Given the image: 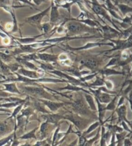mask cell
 Here are the masks:
<instances>
[{
  "label": "cell",
  "instance_id": "2e32d148",
  "mask_svg": "<svg viewBox=\"0 0 132 146\" xmlns=\"http://www.w3.org/2000/svg\"><path fill=\"white\" fill-rule=\"evenodd\" d=\"M32 99L34 100V106L35 109H36L39 112H41V113L45 114L49 113V112L46 110L45 104L43 102H41L40 100H34V98Z\"/></svg>",
  "mask_w": 132,
  "mask_h": 146
},
{
  "label": "cell",
  "instance_id": "7402d4cb",
  "mask_svg": "<svg viewBox=\"0 0 132 146\" xmlns=\"http://www.w3.org/2000/svg\"><path fill=\"white\" fill-rule=\"evenodd\" d=\"M38 127L34 128V129L30 131V132H28V133H26V134H25V135H24L22 136V137H21L20 139L27 140V139H31V138L37 139V138H36V135H35V133H36V131L38 130Z\"/></svg>",
  "mask_w": 132,
  "mask_h": 146
},
{
  "label": "cell",
  "instance_id": "4316f807",
  "mask_svg": "<svg viewBox=\"0 0 132 146\" xmlns=\"http://www.w3.org/2000/svg\"><path fill=\"white\" fill-rule=\"evenodd\" d=\"M25 102H23V103L19 104L18 106L17 107V108L15 109H14L13 113L12 114V115H11V117H9L8 119H11V118H13V117L15 118L16 116L17 115V114H18V113L19 112V111H20L21 109V108H23V106L24 104H25Z\"/></svg>",
  "mask_w": 132,
  "mask_h": 146
},
{
  "label": "cell",
  "instance_id": "d6986e66",
  "mask_svg": "<svg viewBox=\"0 0 132 146\" xmlns=\"http://www.w3.org/2000/svg\"><path fill=\"white\" fill-rule=\"evenodd\" d=\"M43 36V35H38L36 36H34V37L30 38H16L17 40H18L19 42L23 43V44H32L34 42H35L36 40L40 36Z\"/></svg>",
  "mask_w": 132,
  "mask_h": 146
},
{
  "label": "cell",
  "instance_id": "6da1fadb",
  "mask_svg": "<svg viewBox=\"0 0 132 146\" xmlns=\"http://www.w3.org/2000/svg\"><path fill=\"white\" fill-rule=\"evenodd\" d=\"M67 29L70 36L84 33H95L97 32V29L93 27H90L85 24H82L81 22L77 20H71L67 23Z\"/></svg>",
  "mask_w": 132,
  "mask_h": 146
},
{
  "label": "cell",
  "instance_id": "4dcf8cb0",
  "mask_svg": "<svg viewBox=\"0 0 132 146\" xmlns=\"http://www.w3.org/2000/svg\"><path fill=\"white\" fill-rule=\"evenodd\" d=\"M104 84V81L103 79L100 78H97L96 81L94 82L92 84H91V86H102Z\"/></svg>",
  "mask_w": 132,
  "mask_h": 146
},
{
  "label": "cell",
  "instance_id": "1f68e13d",
  "mask_svg": "<svg viewBox=\"0 0 132 146\" xmlns=\"http://www.w3.org/2000/svg\"><path fill=\"white\" fill-rule=\"evenodd\" d=\"M116 100V97H115V98L113 100H111L110 102V103H108L109 104L108 105L106 108H105V109H106V110H114L115 108H116V104H115Z\"/></svg>",
  "mask_w": 132,
  "mask_h": 146
},
{
  "label": "cell",
  "instance_id": "836d02e7",
  "mask_svg": "<svg viewBox=\"0 0 132 146\" xmlns=\"http://www.w3.org/2000/svg\"><path fill=\"white\" fill-rule=\"evenodd\" d=\"M99 131H100V129L98 131V133H97V135L95 136V137L94 138H92V140H88V142H86H86H85V144H86V145H92V143H94L95 140H97V138H98L99 137Z\"/></svg>",
  "mask_w": 132,
  "mask_h": 146
},
{
  "label": "cell",
  "instance_id": "ba28073f",
  "mask_svg": "<svg viewBox=\"0 0 132 146\" xmlns=\"http://www.w3.org/2000/svg\"><path fill=\"white\" fill-rule=\"evenodd\" d=\"M60 19L61 16L58 11L57 6H56L52 1L50 9V23L52 24H55L57 23L60 20Z\"/></svg>",
  "mask_w": 132,
  "mask_h": 146
},
{
  "label": "cell",
  "instance_id": "277c9868",
  "mask_svg": "<svg viewBox=\"0 0 132 146\" xmlns=\"http://www.w3.org/2000/svg\"><path fill=\"white\" fill-rule=\"evenodd\" d=\"M80 64L92 70H97L102 64V58L94 56H86L79 60Z\"/></svg>",
  "mask_w": 132,
  "mask_h": 146
},
{
  "label": "cell",
  "instance_id": "4fadbf2b",
  "mask_svg": "<svg viewBox=\"0 0 132 146\" xmlns=\"http://www.w3.org/2000/svg\"><path fill=\"white\" fill-rule=\"evenodd\" d=\"M42 117L45 119V120H46V121H48V122L57 124L59 120H60L61 119L63 118V116L59 114L47 113L45 114V115H43Z\"/></svg>",
  "mask_w": 132,
  "mask_h": 146
},
{
  "label": "cell",
  "instance_id": "5b68a950",
  "mask_svg": "<svg viewBox=\"0 0 132 146\" xmlns=\"http://www.w3.org/2000/svg\"><path fill=\"white\" fill-rule=\"evenodd\" d=\"M63 118L67 119L68 120L72 121L74 125L79 129L80 131H82L87 127L88 123L91 122V120L81 118L77 114H69L65 116H63Z\"/></svg>",
  "mask_w": 132,
  "mask_h": 146
},
{
  "label": "cell",
  "instance_id": "8d00e7d4",
  "mask_svg": "<svg viewBox=\"0 0 132 146\" xmlns=\"http://www.w3.org/2000/svg\"><path fill=\"white\" fill-rule=\"evenodd\" d=\"M12 94L7 93V92H3V90H0V97H8L11 96Z\"/></svg>",
  "mask_w": 132,
  "mask_h": 146
},
{
  "label": "cell",
  "instance_id": "30bf717a",
  "mask_svg": "<svg viewBox=\"0 0 132 146\" xmlns=\"http://www.w3.org/2000/svg\"><path fill=\"white\" fill-rule=\"evenodd\" d=\"M18 71L19 74L31 79H38L41 78V76H42V75L40 74V73H38V72L32 71V70H28L24 69L23 68L19 69L18 70Z\"/></svg>",
  "mask_w": 132,
  "mask_h": 146
},
{
  "label": "cell",
  "instance_id": "44dd1931",
  "mask_svg": "<svg viewBox=\"0 0 132 146\" xmlns=\"http://www.w3.org/2000/svg\"><path fill=\"white\" fill-rule=\"evenodd\" d=\"M117 6H118V8L121 11L123 16H126L127 14L129 13H132V7H130L127 5L124 4H118Z\"/></svg>",
  "mask_w": 132,
  "mask_h": 146
},
{
  "label": "cell",
  "instance_id": "7bdbcfd3",
  "mask_svg": "<svg viewBox=\"0 0 132 146\" xmlns=\"http://www.w3.org/2000/svg\"><path fill=\"white\" fill-rule=\"evenodd\" d=\"M119 0H115V5L117 6V5L119 4Z\"/></svg>",
  "mask_w": 132,
  "mask_h": 146
},
{
  "label": "cell",
  "instance_id": "7a4b0ae2",
  "mask_svg": "<svg viewBox=\"0 0 132 146\" xmlns=\"http://www.w3.org/2000/svg\"><path fill=\"white\" fill-rule=\"evenodd\" d=\"M72 109L75 113V114L81 116H90L92 118H96V116L92 113L90 110L89 106L86 105V102L84 101V98L82 96H79L77 98L72 104Z\"/></svg>",
  "mask_w": 132,
  "mask_h": 146
},
{
  "label": "cell",
  "instance_id": "83f0119b",
  "mask_svg": "<svg viewBox=\"0 0 132 146\" xmlns=\"http://www.w3.org/2000/svg\"><path fill=\"white\" fill-rule=\"evenodd\" d=\"M100 124V122H99V121H97V122H95L94 123H93L92 125L90 126V127L88 129V130L86 131V132L84 133L85 135H88V134L91 133L92 131H94L95 128H97L98 126Z\"/></svg>",
  "mask_w": 132,
  "mask_h": 146
},
{
  "label": "cell",
  "instance_id": "f1b7e54d",
  "mask_svg": "<svg viewBox=\"0 0 132 146\" xmlns=\"http://www.w3.org/2000/svg\"><path fill=\"white\" fill-rule=\"evenodd\" d=\"M101 73L105 75H110V74H121V72L115 71L114 70L112 69H106V70H101Z\"/></svg>",
  "mask_w": 132,
  "mask_h": 146
},
{
  "label": "cell",
  "instance_id": "ac0fdd59",
  "mask_svg": "<svg viewBox=\"0 0 132 146\" xmlns=\"http://www.w3.org/2000/svg\"><path fill=\"white\" fill-rule=\"evenodd\" d=\"M51 71H52V72L54 73V74H55L56 75H58V76H59L61 77H63V78H65L68 79V81H70L71 82L74 83V84H80V83H79L80 82L79 81V80H76L73 77H70V76H68V75L66 74L65 73H64V72H62L59 71V70H51Z\"/></svg>",
  "mask_w": 132,
  "mask_h": 146
},
{
  "label": "cell",
  "instance_id": "8992f818",
  "mask_svg": "<svg viewBox=\"0 0 132 146\" xmlns=\"http://www.w3.org/2000/svg\"><path fill=\"white\" fill-rule=\"evenodd\" d=\"M90 3L92 4V11L94 12V13L97 14V15H100V16H102L103 18H104L106 19H107L108 21H110L112 25H113L115 27H116L117 29H118V28L116 26V25L114 23L113 21L112 20V19L110 18V16L107 13V11L101 5H99L97 2L96 1V0H93V1L92 2H90Z\"/></svg>",
  "mask_w": 132,
  "mask_h": 146
},
{
  "label": "cell",
  "instance_id": "f546056e",
  "mask_svg": "<svg viewBox=\"0 0 132 146\" xmlns=\"http://www.w3.org/2000/svg\"><path fill=\"white\" fill-rule=\"evenodd\" d=\"M0 59L5 61V62H9L12 59L11 56L4 54L3 52H0Z\"/></svg>",
  "mask_w": 132,
  "mask_h": 146
},
{
  "label": "cell",
  "instance_id": "f35d334b",
  "mask_svg": "<svg viewBox=\"0 0 132 146\" xmlns=\"http://www.w3.org/2000/svg\"><path fill=\"white\" fill-rule=\"evenodd\" d=\"M33 1L36 5H40L41 3H42L43 2H45L46 0H33Z\"/></svg>",
  "mask_w": 132,
  "mask_h": 146
},
{
  "label": "cell",
  "instance_id": "3957f363",
  "mask_svg": "<svg viewBox=\"0 0 132 146\" xmlns=\"http://www.w3.org/2000/svg\"><path fill=\"white\" fill-rule=\"evenodd\" d=\"M20 87L26 93L30 94L32 96H35V98H44L46 100H52L53 98V96L46 92L43 87L22 86H20Z\"/></svg>",
  "mask_w": 132,
  "mask_h": 146
},
{
  "label": "cell",
  "instance_id": "9c48e42d",
  "mask_svg": "<svg viewBox=\"0 0 132 146\" xmlns=\"http://www.w3.org/2000/svg\"><path fill=\"white\" fill-rule=\"evenodd\" d=\"M40 100L43 102L46 106H47L48 108L50 109V110L52 112H55L57 111L59 109L61 108L63 106L65 105V103H58V102H54L49 100H43L40 99Z\"/></svg>",
  "mask_w": 132,
  "mask_h": 146
},
{
  "label": "cell",
  "instance_id": "5bb4252c",
  "mask_svg": "<svg viewBox=\"0 0 132 146\" xmlns=\"http://www.w3.org/2000/svg\"><path fill=\"white\" fill-rule=\"evenodd\" d=\"M52 127V125H50L49 122L48 121H45V122L41 124L40 127V135H41V140H43V138L47 137L48 135V133L50 131V128Z\"/></svg>",
  "mask_w": 132,
  "mask_h": 146
},
{
  "label": "cell",
  "instance_id": "d4e9b609",
  "mask_svg": "<svg viewBox=\"0 0 132 146\" xmlns=\"http://www.w3.org/2000/svg\"><path fill=\"white\" fill-rule=\"evenodd\" d=\"M19 61H21V62H23V64L25 65L26 67H27L28 68L30 69H32L34 70H38V68H37L36 67V65H34L33 64H32L31 62H28V60H19Z\"/></svg>",
  "mask_w": 132,
  "mask_h": 146
},
{
  "label": "cell",
  "instance_id": "7c38bea8",
  "mask_svg": "<svg viewBox=\"0 0 132 146\" xmlns=\"http://www.w3.org/2000/svg\"><path fill=\"white\" fill-rule=\"evenodd\" d=\"M38 57L39 59L46 62H54L56 63L58 60L57 55H53L47 54V53H38Z\"/></svg>",
  "mask_w": 132,
  "mask_h": 146
},
{
  "label": "cell",
  "instance_id": "ab89813d",
  "mask_svg": "<svg viewBox=\"0 0 132 146\" xmlns=\"http://www.w3.org/2000/svg\"><path fill=\"white\" fill-rule=\"evenodd\" d=\"M104 82H105V84H106V86H107L108 88V89L112 88V84L111 82H110L108 81H106V82L104 81Z\"/></svg>",
  "mask_w": 132,
  "mask_h": 146
},
{
  "label": "cell",
  "instance_id": "603a6c76",
  "mask_svg": "<svg viewBox=\"0 0 132 146\" xmlns=\"http://www.w3.org/2000/svg\"><path fill=\"white\" fill-rule=\"evenodd\" d=\"M59 91H63V90H69V91H84L82 88L81 87H77L75 86H72L70 84H68L67 87H63V88L58 89Z\"/></svg>",
  "mask_w": 132,
  "mask_h": 146
},
{
  "label": "cell",
  "instance_id": "f6af8a7d",
  "mask_svg": "<svg viewBox=\"0 0 132 146\" xmlns=\"http://www.w3.org/2000/svg\"><path fill=\"white\" fill-rule=\"evenodd\" d=\"M72 1H74V0H72Z\"/></svg>",
  "mask_w": 132,
  "mask_h": 146
},
{
  "label": "cell",
  "instance_id": "9a60e30c",
  "mask_svg": "<svg viewBox=\"0 0 132 146\" xmlns=\"http://www.w3.org/2000/svg\"><path fill=\"white\" fill-rule=\"evenodd\" d=\"M102 45H113L111 43H88V44L86 45H84V47H79V48H72L70 47L69 46H68V48L70 50H83V49H86V48H92V47H97V46H101Z\"/></svg>",
  "mask_w": 132,
  "mask_h": 146
},
{
  "label": "cell",
  "instance_id": "ffe728a7",
  "mask_svg": "<svg viewBox=\"0 0 132 146\" xmlns=\"http://www.w3.org/2000/svg\"><path fill=\"white\" fill-rule=\"evenodd\" d=\"M84 96L90 109L94 111H96L97 110L96 106H95V104L94 101V99H93V97L88 93H85Z\"/></svg>",
  "mask_w": 132,
  "mask_h": 146
},
{
  "label": "cell",
  "instance_id": "d6a6232c",
  "mask_svg": "<svg viewBox=\"0 0 132 146\" xmlns=\"http://www.w3.org/2000/svg\"><path fill=\"white\" fill-rule=\"evenodd\" d=\"M51 24H52L51 23H47L43 24V25L41 26V29L44 31V32H45V33H48L50 31V29H51Z\"/></svg>",
  "mask_w": 132,
  "mask_h": 146
},
{
  "label": "cell",
  "instance_id": "ee69618b",
  "mask_svg": "<svg viewBox=\"0 0 132 146\" xmlns=\"http://www.w3.org/2000/svg\"><path fill=\"white\" fill-rule=\"evenodd\" d=\"M8 82V80H0V84H2V83L3 82Z\"/></svg>",
  "mask_w": 132,
  "mask_h": 146
},
{
  "label": "cell",
  "instance_id": "b9f144b4",
  "mask_svg": "<svg viewBox=\"0 0 132 146\" xmlns=\"http://www.w3.org/2000/svg\"><path fill=\"white\" fill-rule=\"evenodd\" d=\"M0 111H5V112H9V113H11V111H10V110H7V109H1V108H0Z\"/></svg>",
  "mask_w": 132,
  "mask_h": 146
},
{
  "label": "cell",
  "instance_id": "60d3db41",
  "mask_svg": "<svg viewBox=\"0 0 132 146\" xmlns=\"http://www.w3.org/2000/svg\"><path fill=\"white\" fill-rule=\"evenodd\" d=\"M19 1H21L22 2H24V3H25L30 5H32V6H34V5L32 3H31L30 1H29V0H19Z\"/></svg>",
  "mask_w": 132,
  "mask_h": 146
},
{
  "label": "cell",
  "instance_id": "52a82bcc",
  "mask_svg": "<svg viewBox=\"0 0 132 146\" xmlns=\"http://www.w3.org/2000/svg\"><path fill=\"white\" fill-rule=\"evenodd\" d=\"M50 9H51V6L48 7L47 9L44 10L43 11L41 12L40 13L36 14V15L28 17V18L26 19V22H28L29 23L34 24V25L40 27L41 25V21H42V19L45 16L47 15L48 12L50 11Z\"/></svg>",
  "mask_w": 132,
  "mask_h": 146
},
{
  "label": "cell",
  "instance_id": "e575fe53",
  "mask_svg": "<svg viewBox=\"0 0 132 146\" xmlns=\"http://www.w3.org/2000/svg\"><path fill=\"white\" fill-rule=\"evenodd\" d=\"M41 67L45 70H54V68H53L52 65H49V64H41Z\"/></svg>",
  "mask_w": 132,
  "mask_h": 146
},
{
  "label": "cell",
  "instance_id": "cb8c5ba5",
  "mask_svg": "<svg viewBox=\"0 0 132 146\" xmlns=\"http://www.w3.org/2000/svg\"><path fill=\"white\" fill-rule=\"evenodd\" d=\"M117 112H118V114L120 118L125 119L126 112V108L125 106H123L120 108H119L118 110H117Z\"/></svg>",
  "mask_w": 132,
  "mask_h": 146
},
{
  "label": "cell",
  "instance_id": "8fae6325",
  "mask_svg": "<svg viewBox=\"0 0 132 146\" xmlns=\"http://www.w3.org/2000/svg\"><path fill=\"white\" fill-rule=\"evenodd\" d=\"M94 93L95 95L96 98L101 103L103 104H108L112 100L111 96H110L108 94L104 93V92H101V89H99L98 91H94Z\"/></svg>",
  "mask_w": 132,
  "mask_h": 146
},
{
  "label": "cell",
  "instance_id": "e0dca14e",
  "mask_svg": "<svg viewBox=\"0 0 132 146\" xmlns=\"http://www.w3.org/2000/svg\"><path fill=\"white\" fill-rule=\"evenodd\" d=\"M3 86L5 89H3V91H8L13 93L20 94L21 92L16 87L15 83H10V84H3Z\"/></svg>",
  "mask_w": 132,
  "mask_h": 146
},
{
  "label": "cell",
  "instance_id": "74e56055",
  "mask_svg": "<svg viewBox=\"0 0 132 146\" xmlns=\"http://www.w3.org/2000/svg\"><path fill=\"white\" fill-rule=\"evenodd\" d=\"M117 60L116 59V58H113V59H112L110 62H109V64H108V65H106V67H109V66H110V65H115V64H117Z\"/></svg>",
  "mask_w": 132,
  "mask_h": 146
},
{
  "label": "cell",
  "instance_id": "d590c367",
  "mask_svg": "<svg viewBox=\"0 0 132 146\" xmlns=\"http://www.w3.org/2000/svg\"><path fill=\"white\" fill-rule=\"evenodd\" d=\"M13 135H12L10 136V137H7V138H5V139H3V140H0V145H3L4 144H5L6 143L8 142L9 141L11 140L12 138H13Z\"/></svg>",
  "mask_w": 132,
  "mask_h": 146
},
{
  "label": "cell",
  "instance_id": "484cf974",
  "mask_svg": "<svg viewBox=\"0 0 132 146\" xmlns=\"http://www.w3.org/2000/svg\"><path fill=\"white\" fill-rule=\"evenodd\" d=\"M33 112H34V110L32 108H27L25 109H24V110L21 112V113H22L21 115L23 116H26V117L28 119L29 116H30L31 114H33Z\"/></svg>",
  "mask_w": 132,
  "mask_h": 146
}]
</instances>
